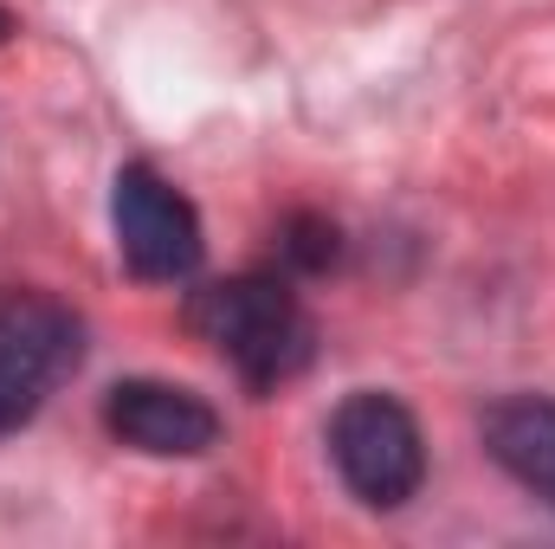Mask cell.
Segmentation results:
<instances>
[{"label":"cell","mask_w":555,"mask_h":549,"mask_svg":"<svg viewBox=\"0 0 555 549\" xmlns=\"http://www.w3.org/2000/svg\"><path fill=\"white\" fill-rule=\"evenodd\" d=\"M104 433L149 459H201L220 446V413L207 395H194L181 382L130 375L104 395Z\"/></svg>","instance_id":"5"},{"label":"cell","mask_w":555,"mask_h":549,"mask_svg":"<svg viewBox=\"0 0 555 549\" xmlns=\"http://www.w3.org/2000/svg\"><path fill=\"white\" fill-rule=\"evenodd\" d=\"M85 362V317L39 291V284H0V439L33 426V413L59 395Z\"/></svg>","instance_id":"3"},{"label":"cell","mask_w":555,"mask_h":549,"mask_svg":"<svg viewBox=\"0 0 555 549\" xmlns=\"http://www.w3.org/2000/svg\"><path fill=\"white\" fill-rule=\"evenodd\" d=\"M111 233H117V259L142 284H181L201 272L207 259V233L194 201L155 168V162H124L111 181Z\"/></svg>","instance_id":"4"},{"label":"cell","mask_w":555,"mask_h":549,"mask_svg":"<svg viewBox=\"0 0 555 549\" xmlns=\"http://www.w3.org/2000/svg\"><path fill=\"white\" fill-rule=\"evenodd\" d=\"M188 330L253 388L278 395L317 362V317L278 272L214 278L188 297Z\"/></svg>","instance_id":"1"},{"label":"cell","mask_w":555,"mask_h":549,"mask_svg":"<svg viewBox=\"0 0 555 549\" xmlns=\"http://www.w3.org/2000/svg\"><path fill=\"white\" fill-rule=\"evenodd\" d=\"M7 39H13V13L0 7V46H7Z\"/></svg>","instance_id":"8"},{"label":"cell","mask_w":555,"mask_h":549,"mask_svg":"<svg viewBox=\"0 0 555 549\" xmlns=\"http://www.w3.org/2000/svg\"><path fill=\"white\" fill-rule=\"evenodd\" d=\"M278 259H284L291 278L336 272V266H343V227H336L330 214L297 207V214H284V227H278Z\"/></svg>","instance_id":"7"},{"label":"cell","mask_w":555,"mask_h":549,"mask_svg":"<svg viewBox=\"0 0 555 549\" xmlns=\"http://www.w3.org/2000/svg\"><path fill=\"white\" fill-rule=\"evenodd\" d=\"M485 452L555 511V395H504L485 408Z\"/></svg>","instance_id":"6"},{"label":"cell","mask_w":555,"mask_h":549,"mask_svg":"<svg viewBox=\"0 0 555 549\" xmlns=\"http://www.w3.org/2000/svg\"><path fill=\"white\" fill-rule=\"evenodd\" d=\"M330 459L336 478L349 485L356 505L369 511H401L414 505L426 485V433H420L414 408L388 388H356L330 413Z\"/></svg>","instance_id":"2"}]
</instances>
